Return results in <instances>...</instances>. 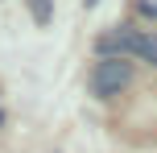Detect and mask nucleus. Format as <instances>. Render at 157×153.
I'll use <instances>...</instances> for the list:
<instances>
[{
    "label": "nucleus",
    "instance_id": "f257e3e1",
    "mask_svg": "<svg viewBox=\"0 0 157 153\" xmlns=\"http://www.w3.org/2000/svg\"><path fill=\"white\" fill-rule=\"evenodd\" d=\"M128 83H132V62H124V58H99V66H95V75H91V91L99 99L124 91Z\"/></svg>",
    "mask_w": 157,
    "mask_h": 153
},
{
    "label": "nucleus",
    "instance_id": "f03ea898",
    "mask_svg": "<svg viewBox=\"0 0 157 153\" xmlns=\"http://www.w3.org/2000/svg\"><path fill=\"white\" fill-rule=\"evenodd\" d=\"M128 46H132V25H116V29L95 37V54L99 58H120V54H128Z\"/></svg>",
    "mask_w": 157,
    "mask_h": 153
},
{
    "label": "nucleus",
    "instance_id": "7ed1b4c3",
    "mask_svg": "<svg viewBox=\"0 0 157 153\" xmlns=\"http://www.w3.org/2000/svg\"><path fill=\"white\" fill-rule=\"evenodd\" d=\"M128 54H136L141 62L157 66V33H132V46H128Z\"/></svg>",
    "mask_w": 157,
    "mask_h": 153
},
{
    "label": "nucleus",
    "instance_id": "20e7f679",
    "mask_svg": "<svg viewBox=\"0 0 157 153\" xmlns=\"http://www.w3.org/2000/svg\"><path fill=\"white\" fill-rule=\"evenodd\" d=\"M29 13L37 25H50L54 21V0H29Z\"/></svg>",
    "mask_w": 157,
    "mask_h": 153
},
{
    "label": "nucleus",
    "instance_id": "39448f33",
    "mask_svg": "<svg viewBox=\"0 0 157 153\" xmlns=\"http://www.w3.org/2000/svg\"><path fill=\"white\" fill-rule=\"evenodd\" d=\"M83 4H87V8H95V4H99V0H83Z\"/></svg>",
    "mask_w": 157,
    "mask_h": 153
},
{
    "label": "nucleus",
    "instance_id": "423d86ee",
    "mask_svg": "<svg viewBox=\"0 0 157 153\" xmlns=\"http://www.w3.org/2000/svg\"><path fill=\"white\" fill-rule=\"evenodd\" d=\"M0 124H4V112H0Z\"/></svg>",
    "mask_w": 157,
    "mask_h": 153
}]
</instances>
